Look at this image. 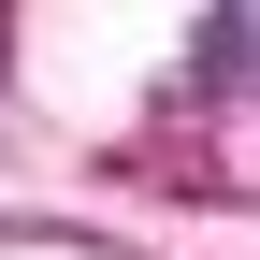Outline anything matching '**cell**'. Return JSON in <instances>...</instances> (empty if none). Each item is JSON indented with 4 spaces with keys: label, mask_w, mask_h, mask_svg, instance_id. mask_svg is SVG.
Instances as JSON below:
<instances>
[{
    "label": "cell",
    "mask_w": 260,
    "mask_h": 260,
    "mask_svg": "<svg viewBox=\"0 0 260 260\" xmlns=\"http://www.w3.org/2000/svg\"><path fill=\"white\" fill-rule=\"evenodd\" d=\"M188 44H203V58H188V87H246V44H260V29H246V15H203Z\"/></svg>",
    "instance_id": "obj_1"
}]
</instances>
